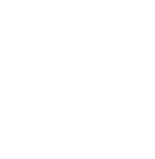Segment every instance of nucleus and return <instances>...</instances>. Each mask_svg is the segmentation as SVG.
Instances as JSON below:
<instances>
[]
</instances>
